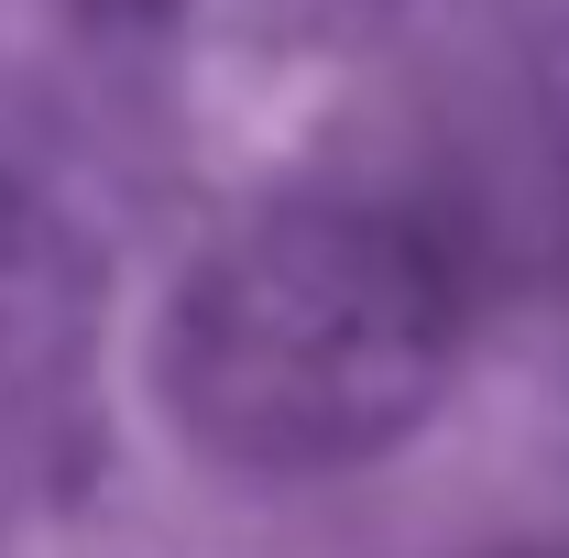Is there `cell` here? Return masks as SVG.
Masks as SVG:
<instances>
[{
    "label": "cell",
    "instance_id": "1",
    "mask_svg": "<svg viewBox=\"0 0 569 558\" xmlns=\"http://www.w3.org/2000/svg\"><path fill=\"white\" fill-rule=\"evenodd\" d=\"M449 372V285L395 219L284 209L230 230L176 296L164 395L230 471H340L406 438Z\"/></svg>",
    "mask_w": 569,
    "mask_h": 558
}]
</instances>
